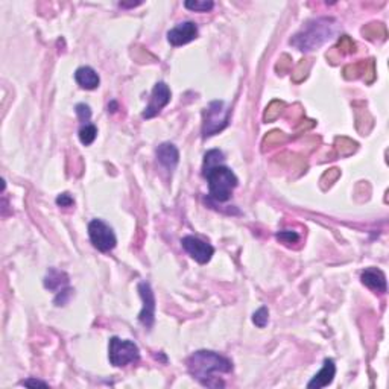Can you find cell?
Returning a JSON list of instances; mask_svg holds the SVG:
<instances>
[{
	"label": "cell",
	"mask_w": 389,
	"mask_h": 389,
	"mask_svg": "<svg viewBox=\"0 0 389 389\" xmlns=\"http://www.w3.org/2000/svg\"><path fill=\"white\" fill-rule=\"evenodd\" d=\"M169 100H170V89L167 87V84L166 82H157L154 90H152L149 105L143 111V117L145 119L155 117L169 103Z\"/></svg>",
	"instance_id": "8"
},
{
	"label": "cell",
	"mask_w": 389,
	"mask_h": 389,
	"mask_svg": "<svg viewBox=\"0 0 389 389\" xmlns=\"http://www.w3.org/2000/svg\"><path fill=\"white\" fill-rule=\"evenodd\" d=\"M335 28H336V20L330 17L310 20L304 25V28L296 35H293L291 45L302 52L315 50L332 38Z\"/></svg>",
	"instance_id": "3"
},
{
	"label": "cell",
	"mask_w": 389,
	"mask_h": 389,
	"mask_svg": "<svg viewBox=\"0 0 389 389\" xmlns=\"http://www.w3.org/2000/svg\"><path fill=\"white\" fill-rule=\"evenodd\" d=\"M184 6L190 11H194V12H207V11L213 9L214 3L207 2V0H204V2H186Z\"/></svg>",
	"instance_id": "25"
},
{
	"label": "cell",
	"mask_w": 389,
	"mask_h": 389,
	"mask_svg": "<svg viewBox=\"0 0 389 389\" xmlns=\"http://www.w3.org/2000/svg\"><path fill=\"white\" fill-rule=\"evenodd\" d=\"M368 66V61H359L356 64H348L343 67V78L345 79H356L365 73V69Z\"/></svg>",
	"instance_id": "18"
},
{
	"label": "cell",
	"mask_w": 389,
	"mask_h": 389,
	"mask_svg": "<svg viewBox=\"0 0 389 389\" xmlns=\"http://www.w3.org/2000/svg\"><path fill=\"white\" fill-rule=\"evenodd\" d=\"M45 288L56 293V296H55L56 306H64L70 299L72 289L69 288V277L62 271L50 268L48 275L45 277Z\"/></svg>",
	"instance_id": "7"
},
{
	"label": "cell",
	"mask_w": 389,
	"mask_h": 389,
	"mask_svg": "<svg viewBox=\"0 0 389 389\" xmlns=\"http://www.w3.org/2000/svg\"><path fill=\"white\" fill-rule=\"evenodd\" d=\"M89 236H90L93 246L99 249L100 252L111 251L117 243L113 228L100 219H93L89 224Z\"/></svg>",
	"instance_id": "6"
},
{
	"label": "cell",
	"mask_w": 389,
	"mask_h": 389,
	"mask_svg": "<svg viewBox=\"0 0 389 389\" xmlns=\"http://www.w3.org/2000/svg\"><path fill=\"white\" fill-rule=\"evenodd\" d=\"M277 239L282 243L288 245V246H292L293 243L299 242V236H298L295 231H289V230L278 231V233H277Z\"/></svg>",
	"instance_id": "27"
},
{
	"label": "cell",
	"mask_w": 389,
	"mask_h": 389,
	"mask_svg": "<svg viewBox=\"0 0 389 389\" xmlns=\"http://www.w3.org/2000/svg\"><path fill=\"white\" fill-rule=\"evenodd\" d=\"M363 79H365L366 84H373L374 82V79H376V64H374V59H368V66L365 69Z\"/></svg>",
	"instance_id": "30"
},
{
	"label": "cell",
	"mask_w": 389,
	"mask_h": 389,
	"mask_svg": "<svg viewBox=\"0 0 389 389\" xmlns=\"http://www.w3.org/2000/svg\"><path fill=\"white\" fill-rule=\"evenodd\" d=\"M139 293L143 299V309L139 315V321L145 326L146 329H150L155 321V296L150 289V285L142 282L139 285Z\"/></svg>",
	"instance_id": "10"
},
{
	"label": "cell",
	"mask_w": 389,
	"mask_h": 389,
	"mask_svg": "<svg viewBox=\"0 0 389 389\" xmlns=\"http://www.w3.org/2000/svg\"><path fill=\"white\" fill-rule=\"evenodd\" d=\"M231 110L222 100H213L202 114V137H211L227 128Z\"/></svg>",
	"instance_id": "4"
},
{
	"label": "cell",
	"mask_w": 389,
	"mask_h": 389,
	"mask_svg": "<svg viewBox=\"0 0 389 389\" xmlns=\"http://www.w3.org/2000/svg\"><path fill=\"white\" fill-rule=\"evenodd\" d=\"M339 169H330V170H327V172L322 175V178H321V187H322V189L330 187V186L339 178Z\"/></svg>",
	"instance_id": "28"
},
{
	"label": "cell",
	"mask_w": 389,
	"mask_h": 389,
	"mask_svg": "<svg viewBox=\"0 0 389 389\" xmlns=\"http://www.w3.org/2000/svg\"><path fill=\"white\" fill-rule=\"evenodd\" d=\"M268 319H269V312H268V309L263 306V307H260L257 312H254V315H252V322L257 326V327H260V329H263L266 324H268Z\"/></svg>",
	"instance_id": "24"
},
{
	"label": "cell",
	"mask_w": 389,
	"mask_h": 389,
	"mask_svg": "<svg viewBox=\"0 0 389 389\" xmlns=\"http://www.w3.org/2000/svg\"><path fill=\"white\" fill-rule=\"evenodd\" d=\"M309 70H310V59H301V61L296 64V67L293 69V72H292V79H293V82H301V81H304V78L307 76Z\"/></svg>",
	"instance_id": "22"
},
{
	"label": "cell",
	"mask_w": 389,
	"mask_h": 389,
	"mask_svg": "<svg viewBox=\"0 0 389 389\" xmlns=\"http://www.w3.org/2000/svg\"><path fill=\"white\" fill-rule=\"evenodd\" d=\"M340 58H342V55L338 52V49L336 48L330 49V50L327 52V59H329L332 64H338L340 61Z\"/></svg>",
	"instance_id": "32"
},
{
	"label": "cell",
	"mask_w": 389,
	"mask_h": 389,
	"mask_svg": "<svg viewBox=\"0 0 389 389\" xmlns=\"http://www.w3.org/2000/svg\"><path fill=\"white\" fill-rule=\"evenodd\" d=\"M97 136V128L95 125L89 123V125H82V128L79 129V140L81 143L85 146L92 145L95 142Z\"/></svg>",
	"instance_id": "21"
},
{
	"label": "cell",
	"mask_w": 389,
	"mask_h": 389,
	"mask_svg": "<svg viewBox=\"0 0 389 389\" xmlns=\"http://www.w3.org/2000/svg\"><path fill=\"white\" fill-rule=\"evenodd\" d=\"M75 79L79 84V87H82L85 90H95L99 87V82H100L99 75L89 66L79 67L75 72Z\"/></svg>",
	"instance_id": "15"
},
{
	"label": "cell",
	"mask_w": 389,
	"mask_h": 389,
	"mask_svg": "<svg viewBox=\"0 0 389 389\" xmlns=\"http://www.w3.org/2000/svg\"><path fill=\"white\" fill-rule=\"evenodd\" d=\"M198 37V26L193 21H184L177 25L167 32V40L172 46H183L193 41Z\"/></svg>",
	"instance_id": "11"
},
{
	"label": "cell",
	"mask_w": 389,
	"mask_h": 389,
	"mask_svg": "<svg viewBox=\"0 0 389 389\" xmlns=\"http://www.w3.org/2000/svg\"><path fill=\"white\" fill-rule=\"evenodd\" d=\"M181 243H183V248L192 255V258H194L201 265H205L207 262H210L211 255L214 254V248L210 243L204 242L194 236L183 237Z\"/></svg>",
	"instance_id": "9"
},
{
	"label": "cell",
	"mask_w": 389,
	"mask_h": 389,
	"mask_svg": "<svg viewBox=\"0 0 389 389\" xmlns=\"http://www.w3.org/2000/svg\"><path fill=\"white\" fill-rule=\"evenodd\" d=\"M187 370L201 385L207 388H224L225 383L216 376L231 373L233 362L219 353L201 350L187 359Z\"/></svg>",
	"instance_id": "1"
},
{
	"label": "cell",
	"mask_w": 389,
	"mask_h": 389,
	"mask_svg": "<svg viewBox=\"0 0 389 389\" xmlns=\"http://www.w3.org/2000/svg\"><path fill=\"white\" fill-rule=\"evenodd\" d=\"M304 123H299L295 129L296 133H301V131H307V129H312L315 126V120H302Z\"/></svg>",
	"instance_id": "33"
},
{
	"label": "cell",
	"mask_w": 389,
	"mask_h": 389,
	"mask_svg": "<svg viewBox=\"0 0 389 389\" xmlns=\"http://www.w3.org/2000/svg\"><path fill=\"white\" fill-rule=\"evenodd\" d=\"M336 49H338V52H339L340 55H350V53H354V52H356V43L353 41L351 37L342 35L339 38V41H338Z\"/></svg>",
	"instance_id": "23"
},
{
	"label": "cell",
	"mask_w": 389,
	"mask_h": 389,
	"mask_svg": "<svg viewBox=\"0 0 389 389\" xmlns=\"http://www.w3.org/2000/svg\"><path fill=\"white\" fill-rule=\"evenodd\" d=\"M157 158L160 161V164L163 167H166V170L172 172L180 160V152L172 143H163L157 147Z\"/></svg>",
	"instance_id": "13"
},
{
	"label": "cell",
	"mask_w": 389,
	"mask_h": 389,
	"mask_svg": "<svg viewBox=\"0 0 389 389\" xmlns=\"http://www.w3.org/2000/svg\"><path fill=\"white\" fill-rule=\"evenodd\" d=\"M75 111H76V114L79 117V122L82 125H89V122L92 119V110H90V106L87 103H78L76 108H75Z\"/></svg>",
	"instance_id": "26"
},
{
	"label": "cell",
	"mask_w": 389,
	"mask_h": 389,
	"mask_svg": "<svg viewBox=\"0 0 389 389\" xmlns=\"http://www.w3.org/2000/svg\"><path fill=\"white\" fill-rule=\"evenodd\" d=\"M336 374V365L332 359H326L324 360V366L322 370L307 383V388H324L329 386L333 382V377Z\"/></svg>",
	"instance_id": "14"
},
{
	"label": "cell",
	"mask_w": 389,
	"mask_h": 389,
	"mask_svg": "<svg viewBox=\"0 0 389 389\" xmlns=\"http://www.w3.org/2000/svg\"><path fill=\"white\" fill-rule=\"evenodd\" d=\"M362 34L368 40H385L386 35H388L386 28L382 23H370V25H366L362 29Z\"/></svg>",
	"instance_id": "16"
},
{
	"label": "cell",
	"mask_w": 389,
	"mask_h": 389,
	"mask_svg": "<svg viewBox=\"0 0 389 389\" xmlns=\"http://www.w3.org/2000/svg\"><path fill=\"white\" fill-rule=\"evenodd\" d=\"M73 198L69 193H61L58 198H56V204L59 207H72L73 205Z\"/></svg>",
	"instance_id": "31"
},
{
	"label": "cell",
	"mask_w": 389,
	"mask_h": 389,
	"mask_svg": "<svg viewBox=\"0 0 389 389\" xmlns=\"http://www.w3.org/2000/svg\"><path fill=\"white\" fill-rule=\"evenodd\" d=\"M360 280H362V283L365 286H368L373 291L380 292V293L386 292V277L377 268H368V269H365L362 272V275H360Z\"/></svg>",
	"instance_id": "12"
},
{
	"label": "cell",
	"mask_w": 389,
	"mask_h": 389,
	"mask_svg": "<svg viewBox=\"0 0 389 389\" xmlns=\"http://www.w3.org/2000/svg\"><path fill=\"white\" fill-rule=\"evenodd\" d=\"M288 140V137H286V134L285 133H282V131H271L265 139H263V150H266V149H269V147H274V146H278L282 145V143H285Z\"/></svg>",
	"instance_id": "19"
},
{
	"label": "cell",
	"mask_w": 389,
	"mask_h": 389,
	"mask_svg": "<svg viewBox=\"0 0 389 389\" xmlns=\"http://www.w3.org/2000/svg\"><path fill=\"white\" fill-rule=\"evenodd\" d=\"M292 69V58L289 55H282L280 56V59H278V62H277V66H275V70H277V73L278 75H285L286 72H289Z\"/></svg>",
	"instance_id": "29"
},
{
	"label": "cell",
	"mask_w": 389,
	"mask_h": 389,
	"mask_svg": "<svg viewBox=\"0 0 389 389\" xmlns=\"http://www.w3.org/2000/svg\"><path fill=\"white\" fill-rule=\"evenodd\" d=\"M335 146L339 152V155H351L356 149H357V143L353 142L351 139L348 137H336L335 140Z\"/></svg>",
	"instance_id": "20"
},
{
	"label": "cell",
	"mask_w": 389,
	"mask_h": 389,
	"mask_svg": "<svg viewBox=\"0 0 389 389\" xmlns=\"http://www.w3.org/2000/svg\"><path fill=\"white\" fill-rule=\"evenodd\" d=\"M224 154L219 149H211L204 157L202 175L208 181L210 196L218 202H225L231 198L234 187L237 186V177L234 172L222 164Z\"/></svg>",
	"instance_id": "2"
},
{
	"label": "cell",
	"mask_w": 389,
	"mask_h": 389,
	"mask_svg": "<svg viewBox=\"0 0 389 389\" xmlns=\"http://www.w3.org/2000/svg\"><path fill=\"white\" fill-rule=\"evenodd\" d=\"M285 108H286L285 102H282V100H272V102L266 106V110H265L263 120H265V122H272V120L278 119Z\"/></svg>",
	"instance_id": "17"
},
{
	"label": "cell",
	"mask_w": 389,
	"mask_h": 389,
	"mask_svg": "<svg viewBox=\"0 0 389 389\" xmlns=\"http://www.w3.org/2000/svg\"><path fill=\"white\" fill-rule=\"evenodd\" d=\"M108 357L111 365L122 368L129 363H137L140 360V350L133 340L120 339L114 336L110 339Z\"/></svg>",
	"instance_id": "5"
},
{
	"label": "cell",
	"mask_w": 389,
	"mask_h": 389,
	"mask_svg": "<svg viewBox=\"0 0 389 389\" xmlns=\"http://www.w3.org/2000/svg\"><path fill=\"white\" fill-rule=\"evenodd\" d=\"M21 385L25 386H48L46 382H41V380H35V379H29V380H25L21 382Z\"/></svg>",
	"instance_id": "34"
}]
</instances>
